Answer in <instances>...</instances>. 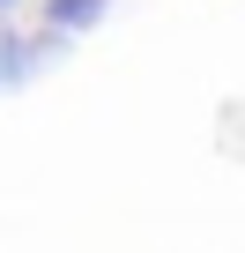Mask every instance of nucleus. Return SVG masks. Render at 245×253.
<instances>
[{
    "label": "nucleus",
    "instance_id": "nucleus-1",
    "mask_svg": "<svg viewBox=\"0 0 245 253\" xmlns=\"http://www.w3.org/2000/svg\"><path fill=\"white\" fill-rule=\"evenodd\" d=\"M67 52V38L60 30H23V23H8V15H0V97H8V89H23V82H37V67H52Z\"/></svg>",
    "mask_w": 245,
    "mask_h": 253
},
{
    "label": "nucleus",
    "instance_id": "nucleus-2",
    "mask_svg": "<svg viewBox=\"0 0 245 253\" xmlns=\"http://www.w3.org/2000/svg\"><path fill=\"white\" fill-rule=\"evenodd\" d=\"M104 8H111V0H45V30L82 38V30H97V23H104Z\"/></svg>",
    "mask_w": 245,
    "mask_h": 253
},
{
    "label": "nucleus",
    "instance_id": "nucleus-3",
    "mask_svg": "<svg viewBox=\"0 0 245 253\" xmlns=\"http://www.w3.org/2000/svg\"><path fill=\"white\" fill-rule=\"evenodd\" d=\"M15 8H23V0H0V15H15Z\"/></svg>",
    "mask_w": 245,
    "mask_h": 253
}]
</instances>
